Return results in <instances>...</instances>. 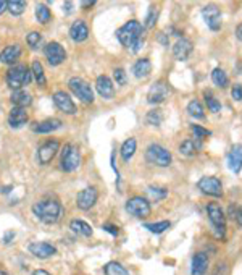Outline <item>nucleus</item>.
Listing matches in <instances>:
<instances>
[{
    "mask_svg": "<svg viewBox=\"0 0 242 275\" xmlns=\"http://www.w3.org/2000/svg\"><path fill=\"white\" fill-rule=\"evenodd\" d=\"M142 33H144L142 24L136 20H131L118 29L117 38L126 49H131L132 52H139L144 46Z\"/></svg>",
    "mask_w": 242,
    "mask_h": 275,
    "instance_id": "obj_1",
    "label": "nucleus"
},
{
    "mask_svg": "<svg viewBox=\"0 0 242 275\" xmlns=\"http://www.w3.org/2000/svg\"><path fill=\"white\" fill-rule=\"evenodd\" d=\"M33 212L42 223L52 225V223H57L60 217H62L63 207L57 199H40L38 203H34Z\"/></svg>",
    "mask_w": 242,
    "mask_h": 275,
    "instance_id": "obj_2",
    "label": "nucleus"
},
{
    "mask_svg": "<svg viewBox=\"0 0 242 275\" xmlns=\"http://www.w3.org/2000/svg\"><path fill=\"white\" fill-rule=\"evenodd\" d=\"M33 73L26 65H15L7 71V84L10 89H23V86H28L31 83Z\"/></svg>",
    "mask_w": 242,
    "mask_h": 275,
    "instance_id": "obj_3",
    "label": "nucleus"
},
{
    "mask_svg": "<svg viewBox=\"0 0 242 275\" xmlns=\"http://www.w3.org/2000/svg\"><path fill=\"white\" fill-rule=\"evenodd\" d=\"M81 165V151L75 144H66L62 151V159H60V168L66 173H71L80 168Z\"/></svg>",
    "mask_w": 242,
    "mask_h": 275,
    "instance_id": "obj_4",
    "label": "nucleus"
},
{
    "mask_svg": "<svg viewBox=\"0 0 242 275\" xmlns=\"http://www.w3.org/2000/svg\"><path fill=\"white\" fill-rule=\"evenodd\" d=\"M145 159L149 164L157 165V167H169L173 162V156L166 148L160 144H150L145 151Z\"/></svg>",
    "mask_w": 242,
    "mask_h": 275,
    "instance_id": "obj_5",
    "label": "nucleus"
},
{
    "mask_svg": "<svg viewBox=\"0 0 242 275\" xmlns=\"http://www.w3.org/2000/svg\"><path fill=\"white\" fill-rule=\"evenodd\" d=\"M124 207H126V212L136 219H145L150 216V212H152L150 203L142 196H134V198L128 199Z\"/></svg>",
    "mask_w": 242,
    "mask_h": 275,
    "instance_id": "obj_6",
    "label": "nucleus"
},
{
    "mask_svg": "<svg viewBox=\"0 0 242 275\" xmlns=\"http://www.w3.org/2000/svg\"><path fill=\"white\" fill-rule=\"evenodd\" d=\"M68 86L71 89V93L75 94L81 102H84V104L94 102V91L82 78H71L68 81Z\"/></svg>",
    "mask_w": 242,
    "mask_h": 275,
    "instance_id": "obj_7",
    "label": "nucleus"
},
{
    "mask_svg": "<svg viewBox=\"0 0 242 275\" xmlns=\"http://www.w3.org/2000/svg\"><path fill=\"white\" fill-rule=\"evenodd\" d=\"M207 214H208V219L211 225H213V228L216 230V235L218 236H223L225 235V230H226V216L225 212H223L221 206L218 203H210L207 206Z\"/></svg>",
    "mask_w": 242,
    "mask_h": 275,
    "instance_id": "obj_8",
    "label": "nucleus"
},
{
    "mask_svg": "<svg viewBox=\"0 0 242 275\" xmlns=\"http://www.w3.org/2000/svg\"><path fill=\"white\" fill-rule=\"evenodd\" d=\"M197 186L203 194H208V196L213 198L223 196V183L216 176H203V178L199 180Z\"/></svg>",
    "mask_w": 242,
    "mask_h": 275,
    "instance_id": "obj_9",
    "label": "nucleus"
},
{
    "mask_svg": "<svg viewBox=\"0 0 242 275\" xmlns=\"http://www.w3.org/2000/svg\"><path fill=\"white\" fill-rule=\"evenodd\" d=\"M202 16L211 31L221 29V10L215 3H208L202 8Z\"/></svg>",
    "mask_w": 242,
    "mask_h": 275,
    "instance_id": "obj_10",
    "label": "nucleus"
},
{
    "mask_svg": "<svg viewBox=\"0 0 242 275\" xmlns=\"http://www.w3.org/2000/svg\"><path fill=\"white\" fill-rule=\"evenodd\" d=\"M44 54H45V58L48 60V63L52 66L62 65L66 60L65 49L62 47V44H58V42H48L44 49Z\"/></svg>",
    "mask_w": 242,
    "mask_h": 275,
    "instance_id": "obj_11",
    "label": "nucleus"
},
{
    "mask_svg": "<svg viewBox=\"0 0 242 275\" xmlns=\"http://www.w3.org/2000/svg\"><path fill=\"white\" fill-rule=\"evenodd\" d=\"M97 199H99V191L94 186L84 188L82 191L78 193L76 196V206L80 207L81 211H89L90 207H94Z\"/></svg>",
    "mask_w": 242,
    "mask_h": 275,
    "instance_id": "obj_12",
    "label": "nucleus"
},
{
    "mask_svg": "<svg viewBox=\"0 0 242 275\" xmlns=\"http://www.w3.org/2000/svg\"><path fill=\"white\" fill-rule=\"evenodd\" d=\"M169 93H171V91H169L168 84L165 81H159V83L152 84V88L149 89L147 102L149 104H161V102H165L168 99Z\"/></svg>",
    "mask_w": 242,
    "mask_h": 275,
    "instance_id": "obj_13",
    "label": "nucleus"
},
{
    "mask_svg": "<svg viewBox=\"0 0 242 275\" xmlns=\"http://www.w3.org/2000/svg\"><path fill=\"white\" fill-rule=\"evenodd\" d=\"M60 149V143L58 141H47L40 146V148L38 149V162L40 165H47L52 162V159L57 156V152Z\"/></svg>",
    "mask_w": 242,
    "mask_h": 275,
    "instance_id": "obj_14",
    "label": "nucleus"
},
{
    "mask_svg": "<svg viewBox=\"0 0 242 275\" xmlns=\"http://www.w3.org/2000/svg\"><path fill=\"white\" fill-rule=\"evenodd\" d=\"M52 99H53V104H55V107L60 110V112L68 113V115L76 113V104L73 102V99L65 93V91H57V93L53 94Z\"/></svg>",
    "mask_w": 242,
    "mask_h": 275,
    "instance_id": "obj_15",
    "label": "nucleus"
},
{
    "mask_svg": "<svg viewBox=\"0 0 242 275\" xmlns=\"http://www.w3.org/2000/svg\"><path fill=\"white\" fill-rule=\"evenodd\" d=\"M28 249L34 258H39V259H48V258H52L53 254H57V248L45 241H34L29 244Z\"/></svg>",
    "mask_w": 242,
    "mask_h": 275,
    "instance_id": "obj_16",
    "label": "nucleus"
},
{
    "mask_svg": "<svg viewBox=\"0 0 242 275\" xmlns=\"http://www.w3.org/2000/svg\"><path fill=\"white\" fill-rule=\"evenodd\" d=\"M228 167L231 172L239 173L242 170V144H234L228 154Z\"/></svg>",
    "mask_w": 242,
    "mask_h": 275,
    "instance_id": "obj_17",
    "label": "nucleus"
},
{
    "mask_svg": "<svg viewBox=\"0 0 242 275\" xmlns=\"http://www.w3.org/2000/svg\"><path fill=\"white\" fill-rule=\"evenodd\" d=\"M191 54H192V42L189 39L181 38L176 41V44L173 46V55H174V58L179 60V62L187 60Z\"/></svg>",
    "mask_w": 242,
    "mask_h": 275,
    "instance_id": "obj_18",
    "label": "nucleus"
},
{
    "mask_svg": "<svg viewBox=\"0 0 242 275\" xmlns=\"http://www.w3.org/2000/svg\"><path fill=\"white\" fill-rule=\"evenodd\" d=\"M29 120V115L26 112V109L23 107H13L10 110V115H8V125L11 128H21L28 123Z\"/></svg>",
    "mask_w": 242,
    "mask_h": 275,
    "instance_id": "obj_19",
    "label": "nucleus"
},
{
    "mask_svg": "<svg viewBox=\"0 0 242 275\" xmlns=\"http://www.w3.org/2000/svg\"><path fill=\"white\" fill-rule=\"evenodd\" d=\"M95 88H97V93L104 97V99H112V97L115 96V86H113L112 79L108 76H105V75L97 78Z\"/></svg>",
    "mask_w": 242,
    "mask_h": 275,
    "instance_id": "obj_20",
    "label": "nucleus"
},
{
    "mask_svg": "<svg viewBox=\"0 0 242 275\" xmlns=\"http://www.w3.org/2000/svg\"><path fill=\"white\" fill-rule=\"evenodd\" d=\"M70 38L75 42H82L89 38V28L82 20H78L71 24L70 28Z\"/></svg>",
    "mask_w": 242,
    "mask_h": 275,
    "instance_id": "obj_21",
    "label": "nucleus"
},
{
    "mask_svg": "<svg viewBox=\"0 0 242 275\" xmlns=\"http://www.w3.org/2000/svg\"><path fill=\"white\" fill-rule=\"evenodd\" d=\"M208 269V256L205 253H197L192 258L191 274L192 275H203Z\"/></svg>",
    "mask_w": 242,
    "mask_h": 275,
    "instance_id": "obj_22",
    "label": "nucleus"
},
{
    "mask_svg": "<svg viewBox=\"0 0 242 275\" xmlns=\"http://www.w3.org/2000/svg\"><path fill=\"white\" fill-rule=\"evenodd\" d=\"M20 55H21V47L18 44L7 46L2 52H0V62L7 63V65H13L16 60L20 58Z\"/></svg>",
    "mask_w": 242,
    "mask_h": 275,
    "instance_id": "obj_23",
    "label": "nucleus"
},
{
    "mask_svg": "<svg viewBox=\"0 0 242 275\" xmlns=\"http://www.w3.org/2000/svg\"><path fill=\"white\" fill-rule=\"evenodd\" d=\"M10 101H11V104H13L15 107L26 109L28 106H31V104H33V96L29 94L28 91H24V89H16V91L11 93Z\"/></svg>",
    "mask_w": 242,
    "mask_h": 275,
    "instance_id": "obj_24",
    "label": "nucleus"
},
{
    "mask_svg": "<svg viewBox=\"0 0 242 275\" xmlns=\"http://www.w3.org/2000/svg\"><path fill=\"white\" fill-rule=\"evenodd\" d=\"M62 120L58 118H47L44 121H40V123H36L33 126V130L36 133H40V134H45V133H52V131H57L58 128H62Z\"/></svg>",
    "mask_w": 242,
    "mask_h": 275,
    "instance_id": "obj_25",
    "label": "nucleus"
},
{
    "mask_svg": "<svg viewBox=\"0 0 242 275\" xmlns=\"http://www.w3.org/2000/svg\"><path fill=\"white\" fill-rule=\"evenodd\" d=\"M201 148H202L201 139H196V138L191 139L189 138V139H184V141L179 144V152L186 157H192L201 151Z\"/></svg>",
    "mask_w": 242,
    "mask_h": 275,
    "instance_id": "obj_26",
    "label": "nucleus"
},
{
    "mask_svg": "<svg viewBox=\"0 0 242 275\" xmlns=\"http://www.w3.org/2000/svg\"><path fill=\"white\" fill-rule=\"evenodd\" d=\"M150 71H152V63H150L149 58H141L137 60L132 66V73H134V76L139 79H144L150 75Z\"/></svg>",
    "mask_w": 242,
    "mask_h": 275,
    "instance_id": "obj_27",
    "label": "nucleus"
},
{
    "mask_svg": "<svg viewBox=\"0 0 242 275\" xmlns=\"http://www.w3.org/2000/svg\"><path fill=\"white\" fill-rule=\"evenodd\" d=\"M70 228L75 231V233H78V235H81V236H86V238H89V236H92V227H90L89 223H86L84 222V220H71L70 222Z\"/></svg>",
    "mask_w": 242,
    "mask_h": 275,
    "instance_id": "obj_28",
    "label": "nucleus"
},
{
    "mask_svg": "<svg viewBox=\"0 0 242 275\" xmlns=\"http://www.w3.org/2000/svg\"><path fill=\"white\" fill-rule=\"evenodd\" d=\"M136 148H137V143H136V139L134 138H129V139H126V141L123 143V146H121V159H123L124 162H129L132 156H134V152H136Z\"/></svg>",
    "mask_w": 242,
    "mask_h": 275,
    "instance_id": "obj_29",
    "label": "nucleus"
},
{
    "mask_svg": "<svg viewBox=\"0 0 242 275\" xmlns=\"http://www.w3.org/2000/svg\"><path fill=\"white\" fill-rule=\"evenodd\" d=\"M104 272H105V275H131L129 271L123 264H120V262H115V261L105 264Z\"/></svg>",
    "mask_w": 242,
    "mask_h": 275,
    "instance_id": "obj_30",
    "label": "nucleus"
},
{
    "mask_svg": "<svg viewBox=\"0 0 242 275\" xmlns=\"http://www.w3.org/2000/svg\"><path fill=\"white\" fill-rule=\"evenodd\" d=\"M163 120H165V115H163L160 109L150 110V112H147V115H145V123L150 126H160L163 123Z\"/></svg>",
    "mask_w": 242,
    "mask_h": 275,
    "instance_id": "obj_31",
    "label": "nucleus"
},
{
    "mask_svg": "<svg viewBox=\"0 0 242 275\" xmlns=\"http://www.w3.org/2000/svg\"><path fill=\"white\" fill-rule=\"evenodd\" d=\"M31 73L33 76L36 78V81H38L39 86L44 88L47 79H45V73H44V66H42V63L39 62V60H34L33 65H31Z\"/></svg>",
    "mask_w": 242,
    "mask_h": 275,
    "instance_id": "obj_32",
    "label": "nucleus"
},
{
    "mask_svg": "<svg viewBox=\"0 0 242 275\" xmlns=\"http://www.w3.org/2000/svg\"><path fill=\"white\" fill-rule=\"evenodd\" d=\"M147 196L152 203H159V201L165 199L168 196L166 188H159V186H149L147 188Z\"/></svg>",
    "mask_w": 242,
    "mask_h": 275,
    "instance_id": "obj_33",
    "label": "nucleus"
},
{
    "mask_svg": "<svg viewBox=\"0 0 242 275\" xmlns=\"http://www.w3.org/2000/svg\"><path fill=\"white\" fill-rule=\"evenodd\" d=\"M7 10L13 16L23 15V11L26 10V0H8V2H7Z\"/></svg>",
    "mask_w": 242,
    "mask_h": 275,
    "instance_id": "obj_34",
    "label": "nucleus"
},
{
    "mask_svg": "<svg viewBox=\"0 0 242 275\" xmlns=\"http://www.w3.org/2000/svg\"><path fill=\"white\" fill-rule=\"evenodd\" d=\"M36 18H38V21L40 24H47L50 21L52 13H50V8L47 7L44 3H39L38 7H36Z\"/></svg>",
    "mask_w": 242,
    "mask_h": 275,
    "instance_id": "obj_35",
    "label": "nucleus"
},
{
    "mask_svg": "<svg viewBox=\"0 0 242 275\" xmlns=\"http://www.w3.org/2000/svg\"><path fill=\"white\" fill-rule=\"evenodd\" d=\"M211 81L218 88H226L228 86V76L221 68H215L211 71Z\"/></svg>",
    "mask_w": 242,
    "mask_h": 275,
    "instance_id": "obj_36",
    "label": "nucleus"
},
{
    "mask_svg": "<svg viewBox=\"0 0 242 275\" xmlns=\"http://www.w3.org/2000/svg\"><path fill=\"white\" fill-rule=\"evenodd\" d=\"M169 227H171V222L169 220H163V222H157V223H145L144 228H147L149 231H152L155 235H160L163 231H166Z\"/></svg>",
    "mask_w": 242,
    "mask_h": 275,
    "instance_id": "obj_37",
    "label": "nucleus"
},
{
    "mask_svg": "<svg viewBox=\"0 0 242 275\" xmlns=\"http://www.w3.org/2000/svg\"><path fill=\"white\" fill-rule=\"evenodd\" d=\"M187 112H189V115L194 118H203L205 117L203 107L201 106V102L199 101H191L189 104H187Z\"/></svg>",
    "mask_w": 242,
    "mask_h": 275,
    "instance_id": "obj_38",
    "label": "nucleus"
},
{
    "mask_svg": "<svg viewBox=\"0 0 242 275\" xmlns=\"http://www.w3.org/2000/svg\"><path fill=\"white\" fill-rule=\"evenodd\" d=\"M157 20H159V7H155V5H150L149 13H147V16H145L144 26H145V28H154L155 23H157Z\"/></svg>",
    "mask_w": 242,
    "mask_h": 275,
    "instance_id": "obj_39",
    "label": "nucleus"
},
{
    "mask_svg": "<svg viewBox=\"0 0 242 275\" xmlns=\"http://www.w3.org/2000/svg\"><path fill=\"white\" fill-rule=\"evenodd\" d=\"M205 96V102H207V107H208V110L210 112H213V113H218L221 110V104L218 102L213 96H211L210 93H205L203 94Z\"/></svg>",
    "mask_w": 242,
    "mask_h": 275,
    "instance_id": "obj_40",
    "label": "nucleus"
},
{
    "mask_svg": "<svg viewBox=\"0 0 242 275\" xmlns=\"http://www.w3.org/2000/svg\"><path fill=\"white\" fill-rule=\"evenodd\" d=\"M26 42L31 49H38L40 46V42H42V34L38 33V31H31L26 36Z\"/></svg>",
    "mask_w": 242,
    "mask_h": 275,
    "instance_id": "obj_41",
    "label": "nucleus"
},
{
    "mask_svg": "<svg viewBox=\"0 0 242 275\" xmlns=\"http://www.w3.org/2000/svg\"><path fill=\"white\" fill-rule=\"evenodd\" d=\"M191 130H192V133H194V138L196 139H205V138H208V136H211V131H208L207 128H202L201 125H192L191 126Z\"/></svg>",
    "mask_w": 242,
    "mask_h": 275,
    "instance_id": "obj_42",
    "label": "nucleus"
},
{
    "mask_svg": "<svg viewBox=\"0 0 242 275\" xmlns=\"http://www.w3.org/2000/svg\"><path fill=\"white\" fill-rule=\"evenodd\" d=\"M113 78L115 81H117L118 86H124L126 84V71L123 68H117L113 71Z\"/></svg>",
    "mask_w": 242,
    "mask_h": 275,
    "instance_id": "obj_43",
    "label": "nucleus"
},
{
    "mask_svg": "<svg viewBox=\"0 0 242 275\" xmlns=\"http://www.w3.org/2000/svg\"><path fill=\"white\" fill-rule=\"evenodd\" d=\"M231 96L234 101H242V84H234L231 89Z\"/></svg>",
    "mask_w": 242,
    "mask_h": 275,
    "instance_id": "obj_44",
    "label": "nucleus"
},
{
    "mask_svg": "<svg viewBox=\"0 0 242 275\" xmlns=\"http://www.w3.org/2000/svg\"><path fill=\"white\" fill-rule=\"evenodd\" d=\"M95 3H97V0H80V5H81V8H82V10H89V8H92Z\"/></svg>",
    "mask_w": 242,
    "mask_h": 275,
    "instance_id": "obj_45",
    "label": "nucleus"
},
{
    "mask_svg": "<svg viewBox=\"0 0 242 275\" xmlns=\"http://www.w3.org/2000/svg\"><path fill=\"white\" fill-rule=\"evenodd\" d=\"M102 228H104L105 231H108V233H112L113 236H117V235H118V227H115V225L105 223V225H104V227H102Z\"/></svg>",
    "mask_w": 242,
    "mask_h": 275,
    "instance_id": "obj_46",
    "label": "nucleus"
},
{
    "mask_svg": "<svg viewBox=\"0 0 242 275\" xmlns=\"http://www.w3.org/2000/svg\"><path fill=\"white\" fill-rule=\"evenodd\" d=\"M13 238H15V231H7V233L3 235V244H10L11 241H13Z\"/></svg>",
    "mask_w": 242,
    "mask_h": 275,
    "instance_id": "obj_47",
    "label": "nucleus"
},
{
    "mask_svg": "<svg viewBox=\"0 0 242 275\" xmlns=\"http://www.w3.org/2000/svg\"><path fill=\"white\" fill-rule=\"evenodd\" d=\"M63 11L66 15H70L71 11H73V2L71 0H65V3H63Z\"/></svg>",
    "mask_w": 242,
    "mask_h": 275,
    "instance_id": "obj_48",
    "label": "nucleus"
},
{
    "mask_svg": "<svg viewBox=\"0 0 242 275\" xmlns=\"http://www.w3.org/2000/svg\"><path fill=\"white\" fill-rule=\"evenodd\" d=\"M236 220H238L239 227H242V207H241V209H238V212H236Z\"/></svg>",
    "mask_w": 242,
    "mask_h": 275,
    "instance_id": "obj_49",
    "label": "nucleus"
},
{
    "mask_svg": "<svg viewBox=\"0 0 242 275\" xmlns=\"http://www.w3.org/2000/svg\"><path fill=\"white\" fill-rule=\"evenodd\" d=\"M159 41L161 42L163 46H168V42H169V41H168V34H163V33H161V34L159 36Z\"/></svg>",
    "mask_w": 242,
    "mask_h": 275,
    "instance_id": "obj_50",
    "label": "nucleus"
},
{
    "mask_svg": "<svg viewBox=\"0 0 242 275\" xmlns=\"http://www.w3.org/2000/svg\"><path fill=\"white\" fill-rule=\"evenodd\" d=\"M236 38H238L239 41H242V23L236 28Z\"/></svg>",
    "mask_w": 242,
    "mask_h": 275,
    "instance_id": "obj_51",
    "label": "nucleus"
},
{
    "mask_svg": "<svg viewBox=\"0 0 242 275\" xmlns=\"http://www.w3.org/2000/svg\"><path fill=\"white\" fill-rule=\"evenodd\" d=\"M7 2H8V0H0V15H2L5 10H7Z\"/></svg>",
    "mask_w": 242,
    "mask_h": 275,
    "instance_id": "obj_52",
    "label": "nucleus"
},
{
    "mask_svg": "<svg viewBox=\"0 0 242 275\" xmlns=\"http://www.w3.org/2000/svg\"><path fill=\"white\" fill-rule=\"evenodd\" d=\"M33 275H52V274H48L47 271H44V269H38V271H34Z\"/></svg>",
    "mask_w": 242,
    "mask_h": 275,
    "instance_id": "obj_53",
    "label": "nucleus"
},
{
    "mask_svg": "<svg viewBox=\"0 0 242 275\" xmlns=\"http://www.w3.org/2000/svg\"><path fill=\"white\" fill-rule=\"evenodd\" d=\"M0 275H8L7 272H3V271H0Z\"/></svg>",
    "mask_w": 242,
    "mask_h": 275,
    "instance_id": "obj_54",
    "label": "nucleus"
}]
</instances>
